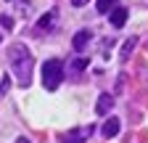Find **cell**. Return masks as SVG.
<instances>
[{
	"instance_id": "cell-15",
	"label": "cell",
	"mask_w": 148,
	"mask_h": 143,
	"mask_svg": "<svg viewBox=\"0 0 148 143\" xmlns=\"http://www.w3.org/2000/svg\"><path fill=\"white\" fill-rule=\"evenodd\" d=\"M85 3H87V0H71V6H74V8H82Z\"/></svg>"
},
{
	"instance_id": "cell-14",
	"label": "cell",
	"mask_w": 148,
	"mask_h": 143,
	"mask_svg": "<svg viewBox=\"0 0 148 143\" xmlns=\"http://www.w3.org/2000/svg\"><path fill=\"white\" fill-rule=\"evenodd\" d=\"M8 87H11V80L5 77L3 82H0V96H3V93H8Z\"/></svg>"
},
{
	"instance_id": "cell-10",
	"label": "cell",
	"mask_w": 148,
	"mask_h": 143,
	"mask_svg": "<svg viewBox=\"0 0 148 143\" xmlns=\"http://www.w3.org/2000/svg\"><path fill=\"white\" fill-rule=\"evenodd\" d=\"M56 24V11H50V13H45L42 16V19H40V24H37V27H40V29H50Z\"/></svg>"
},
{
	"instance_id": "cell-13",
	"label": "cell",
	"mask_w": 148,
	"mask_h": 143,
	"mask_svg": "<svg viewBox=\"0 0 148 143\" xmlns=\"http://www.w3.org/2000/svg\"><path fill=\"white\" fill-rule=\"evenodd\" d=\"M0 27L11 29V27H13V19H11V16H0Z\"/></svg>"
},
{
	"instance_id": "cell-5",
	"label": "cell",
	"mask_w": 148,
	"mask_h": 143,
	"mask_svg": "<svg viewBox=\"0 0 148 143\" xmlns=\"http://www.w3.org/2000/svg\"><path fill=\"white\" fill-rule=\"evenodd\" d=\"M119 130H122V122H119L116 117H111V119H106V122H103L101 135H103V138H114V135H119Z\"/></svg>"
},
{
	"instance_id": "cell-16",
	"label": "cell",
	"mask_w": 148,
	"mask_h": 143,
	"mask_svg": "<svg viewBox=\"0 0 148 143\" xmlns=\"http://www.w3.org/2000/svg\"><path fill=\"white\" fill-rule=\"evenodd\" d=\"M16 143H32V140H27V138H18V140H16Z\"/></svg>"
},
{
	"instance_id": "cell-6",
	"label": "cell",
	"mask_w": 148,
	"mask_h": 143,
	"mask_svg": "<svg viewBox=\"0 0 148 143\" xmlns=\"http://www.w3.org/2000/svg\"><path fill=\"white\" fill-rule=\"evenodd\" d=\"M90 37H92V32H90V29H79L77 34H74V40H71V45H74V50H77V53H82V50L87 48V43H90Z\"/></svg>"
},
{
	"instance_id": "cell-9",
	"label": "cell",
	"mask_w": 148,
	"mask_h": 143,
	"mask_svg": "<svg viewBox=\"0 0 148 143\" xmlns=\"http://www.w3.org/2000/svg\"><path fill=\"white\" fill-rule=\"evenodd\" d=\"M135 45H138V37H130V40L122 45V61H127V58H130V53H132V48H135Z\"/></svg>"
},
{
	"instance_id": "cell-4",
	"label": "cell",
	"mask_w": 148,
	"mask_h": 143,
	"mask_svg": "<svg viewBox=\"0 0 148 143\" xmlns=\"http://www.w3.org/2000/svg\"><path fill=\"white\" fill-rule=\"evenodd\" d=\"M90 66V56H77V58H71L69 61V77H77L79 72H85Z\"/></svg>"
},
{
	"instance_id": "cell-2",
	"label": "cell",
	"mask_w": 148,
	"mask_h": 143,
	"mask_svg": "<svg viewBox=\"0 0 148 143\" xmlns=\"http://www.w3.org/2000/svg\"><path fill=\"white\" fill-rule=\"evenodd\" d=\"M64 80V61L61 58H50L42 64V85L48 90H56Z\"/></svg>"
},
{
	"instance_id": "cell-1",
	"label": "cell",
	"mask_w": 148,
	"mask_h": 143,
	"mask_svg": "<svg viewBox=\"0 0 148 143\" xmlns=\"http://www.w3.org/2000/svg\"><path fill=\"white\" fill-rule=\"evenodd\" d=\"M8 64L13 69L18 85H21V87H29V82H32V69H34V56L29 53V48L21 45V43H13L8 48Z\"/></svg>"
},
{
	"instance_id": "cell-8",
	"label": "cell",
	"mask_w": 148,
	"mask_h": 143,
	"mask_svg": "<svg viewBox=\"0 0 148 143\" xmlns=\"http://www.w3.org/2000/svg\"><path fill=\"white\" fill-rule=\"evenodd\" d=\"M108 19H111V27H116V29L124 27V24H127V8H114Z\"/></svg>"
},
{
	"instance_id": "cell-7",
	"label": "cell",
	"mask_w": 148,
	"mask_h": 143,
	"mask_svg": "<svg viewBox=\"0 0 148 143\" xmlns=\"http://www.w3.org/2000/svg\"><path fill=\"white\" fill-rule=\"evenodd\" d=\"M111 106H114V98H111L108 93H101L98 96V103H95V114L98 117H106L111 111Z\"/></svg>"
},
{
	"instance_id": "cell-3",
	"label": "cell",
	"mask_w": 148,
	"mask_h": 143,
	"mask_svg": "<svg viewBox=\"0 0 148 143\" xmlns=\"http://www.w3.org/2000/svg\"><path fill=\"white\" fill-rule=\"evenodd\" d=\"M92 130H95L92 124H90V127H79V130H69L64 135V143H85V138H90Z\"/></svg>"
},
{
	"instance_id": "cell-12",
	"label": "cell",
	"mask_w": 148,
	"mask_h": 143,
	"mask_svg": "<svg viewBox=\"0 0 148 143\" xmlns=\"http://www.w3.org/2000/svg\"><path fill=\"white\" fill-rule=\"evenodd\" d=\"M16 11L21 13V16H29V11H32V3H29V0H27V3L21 0V3H16Z\"/></svg>"
},
{
	"instance_id": "cell-11",
	"label": "cell",
	"mask_w": 148,
	"mask_h": 143,
	"mask_svg": "<svg viewBox=\"0 0 148 143\" xmlns=\"http://www.w3.org/2000/svg\"><path fill=\"white\" fill-rule=\"evenodd\" d=\"M116 6V0H98L95 3V8H98V13H108L111 8Z\"/></svg>"
}]
</instances>
